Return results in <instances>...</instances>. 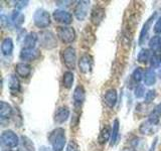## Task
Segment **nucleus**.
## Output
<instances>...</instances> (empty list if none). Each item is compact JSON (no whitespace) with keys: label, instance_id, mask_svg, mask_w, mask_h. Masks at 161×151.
Returning a JSON list of instances; mask_svg holds the SVG:
<instances>
[{"label":"nucleus","instance_id":"nucleus-7","mask_svg":"<svg viewBox=\"0 0 161 151\" xmlns=\"http://www.w3.org/2000/svg\"><path fill=\"white\" fill-rule=\"evenodd\" d=\"M156 16H157V13L154 12L151 16L146 20L142 29H141L140 31V35H139V40L138 42L140 45H143L145 44V42H147L148 39V36H149V31H150V28H151V25H152V22L155 20Z\"/></svg>","mask_w":161,"mask_h":151},{"label":"nucleus","instance_id":"nucleus-2","mask_svg":"<svg viewBox=\"0 0 161 151\" xmlns=\"http://www.w3.org/2000/svg\"><path fill=\"white\" fill-rule=\"evenodd\" d=\"M33 22L35 26L38 28H47L50 25V14L42 8H39L35 10L33 14Z\"/></svg>","mask_w":161,"mask_h":151},{"label":"nucleus","instance_id":"nucleus-33","mask_svg":"<svg viewBox=\"0 0 161 151\" xmlns=\"http://www.w3.org/2000/svg\"><path fill=\"white\" fill-rule=\"evenodd\" d=\"M132 79L135 83H139L141 80L144 79V73L141 68H136L133 70V74H132Z\"/></svg>","mask_w":161,"mask_h":151},{"label":"nucleus","instance_id":"nucleus-5","mask_svg":"<svg viewBox=\"0 0 161 151\" xmlns=\"http://www.w3.org/2000/svg\"><path fill=\"white\" fill-rule=\"evenodd\" d=\"M62 59L64 65L69 70H74L77 63V53L73 47H68L62 52Z\"/></svg>","mask_w":161,"mask_h":151},{"label":"nucleus","instance_id":"nucleus-6","mask_svg":"<svg viewBox=\"0 0 161 151\" xmlns=\"http://www.w3.org/2000/svg\"><path fill=\"white\" fill-rule=\"evenodd\" d=\"M58 36L64 43H72L75 39V31L73 27L59 26L58 27Z\"/></svg>","mask_w":161,"mask_h":151},{"label":"nucleus","instance_id":"nucleus-32","mask_svg":"<svg viewBox=\"0 0 161 151\" xmlns=\"http://www.w3.org/2000/svg\"><path fill=\"white\" fill-rule=\"evenodd\" d=\"M149 48L152 50H157L160 49L161 47V37L158 35H155V36L151 37L149 40Z\"/></svg>","mask_w":161,"mask_h":151},{"label":"nucleus","instance_id":"nucleus-12","mask_svg":"<svg viewBox=\"0 0 161 151\" xmlns=\"http://www.w3.org/2000/svg\"><path fill=\"white\" fill-rule=\"evenodd\" d=\"M93 64V59L90 54L85 53L79 59V70L80 73L83 74H88L91 69H92Z\"/></svg>","mask_w":161,"mask_h":151},{"label":"nucleus","instance_id":"nucleus-26","mask_svg":"<svg viewBox=\"0 0 161 151\" xmlns=\"http://www.w3.org/2000/svg\"><path fill=\"white\" fill-rule=\"evenodd\" d=\"M111 132H112V129H110L109 126H105V127L101 130V132H100L99 138H98L99 143L100 144L107 143L108 141L111 139Z\"/></svg>","mask_w":161,"mask_h":151},{"label":"nucleus","instance_id":"nucleus-21","mask_svg":"<svg viewBox=\"0 0 161 151\" xmlns=\"http://www.w3.org/2000/svg\"><path fill=\"white\" fill-rule=\"evenodd\" d=\"M160 119H161V103L156 105L153 111L148 116V121L154 125H159Z\"/></svg>","mask_w":161,"mask_h":151},{"label":"nucleus","instance_id":"nucleus-29","mask_svg":"<svg viewBox=\"0 0 161 151\" xmlns=\"http://www.w3.org/2000/svg\"><path fill=\"white\" fill-rule=\"evenodd\" d=\"M11 22L15 26H21L22 23L24 22V15L19 11V10H14L12 12L11 16Z\"/></svg>","mask_w":161,"mask_h":151},{"label":"nucleus","instance_id":"nucleus-38","mask_svg":"<svg viewBox=\"0 0 161 151\" xmlns=\"http://www.w3.org/2000/svg\"><path fill=\"white\" fill-rule=\"evenodd\" d=\"M8 17L5 16L4 14H1V16H0V21H1V25L3 27H8L10 25V22L8 21Z\"/></svg>","mask_w":161,"mask_h":151},{"label":"nucleus","instance_id":"nucleus-40","mask_svg":"<svg viewBox=\"0 0 161 151\" xmlns=\"http://www.w3.org/2000/svg\"><path fill=\"white\" fill-rule=\"evenodd\" d=\"M121 151H134L132 148H123Z\"/></svg>","mask_w":161,"mask_h":151},{"label":"nucleus","instance_id":"nucleus-11","mask_svg":"<svg viewBox=\"0 0 161 151\" xmlns=\"http://www.w3.org/2000/svg\"><path fill=\"white\" fill-rule=\"evenodd\" d=\"M91 22L94 25L98 26V25L103 21L105 18V9L100 6V5H96L91 11Z\"/></svg>","mask_w":161,"mask_h":151},{"label":"nucleus","instance_id":"nucleus-9","mask_svg":"<svg viewBox=\"0 0 161 151\" xmlns=\"http://www.w3.org/2000/svg\"><path fill=\"white\" fill-rule=\"evenodd\" d=\"M53 17L55 21L63 23L64 25H69L73 21V15L64 9H57L53 13Z\"/></svg>","mask_w":161,"mask_h":151},{"label":"nucleus","instance_id":"nucleus-15","mask_svg":"<svg viewBox=\"0 0 161 151\" xmlns=\"http://www.w3.org/2000/svg\"><path fill=\"white\" fill-rule=\"evenodd\" d=\"M158 128H159V125H154L152 123H150L147 120L140 125L139 132L143 135H152L158 130Z\"/></svg>","mask_w":161,"mask_h":151},{"label":"nucleus","instance_id":"nucleus-36","mask_svg":"<svg viewBox=\"0 0 161 151\" xmlns=\"http://www.w3.org/2000/svg\"><path fill=\"white\" fill-rule=\"evenodd\" d=\"M79 147H78V144L75 142L74 140H70L68 146H67V149H65V151H78Z\"/></svg>","mask_w":161,"mask_h":151},{"label":"nucleus","instance_id":"nucleus-3","mask_svg":"<svg viewBox=\"0 0 161 151\" xmlns=\"http://www.w3.org/2000/svg\"><path fill=\"white\" fill-rule=\"evenodd\" d=\"M38 40L40 45L45 49H53L57 47L58 39L57 36L52 31H42L38 34Z\"/></svg>","mask_w":161,"mask_h":151},{"label":"nucleus","instance_id":"nucleus-17","mask_svg":"<svg viewBox=\"0 0 161 151\" xmlns=\"http://www.w3.org/2000/svg\"><path fill=\"white\" fill-rule=\"evenodd\" d=\"M15 73L21 78H28L31 74V67L25 63H19L15 65Z\"/></svg>","mask_w":161,"mask_h":151},{"label":"nucleus","instance_id":"nucleus-30","mask_svg":"<svg viewBox=\"0 0 161 151\" xmlns=\"http://www.w3.org/2000/svg\"><path fill=\"white\" fill-rule=\"evenodd\" d=\"M75 76L74 73L70 72V70H68L64 74V77H63V84H64V87L67 88V89H70L73 86L74 83V80H75Z\"/></svg>","mask_w":161,"mask_h":151},{"label":"nucleus","instance_id":"nucleus-10","mask_svg":"<svg viewBox=\"0 0 161 151\" xmlns=\"http://www.w3.org/2000/svg\"><path fill=\"white\" fill-rule=\"evenodd\" d=\"M40 57V52L37 48H23L21 49L19 54V58L21 60L24 62H32V60L37 59Z\"/></svg>","mask_w":161,"mask_h":151},{"label":"nucleus","instance_id":"nucleus-18","mask_svg":"<svg viewBox=\"0 0 161 151\" xmlns=\"http://www.w3.org/2000/svg\"><path fill=\"white\" fill-rule=\"evenodd\" d=\"M82 40H83L84 47H86V48H89V47H91V45L94 43V42H95V35H94L92 29H91L90 26H87V27L85 28L84 31H83Z\"/></svg>","mask_w":161,"mask_h":151},{"label":"nucleus","instance_id":"nucleus-16","mask_svg":"<svg viewBox=\"0 0 161 151\" xmlns=\"http://www.w3.org/2000/svg\"><path fill=\"white\" fill-rule=\"evenodd\" d=\"M73 99L75 106H80L84 103V101L86 99V91L83 86L80 85L78 87H75L73 94Z\"/></svg>","mask_w":161,"mask_h":151},{"label":"nucleus","instance_id":"nucleus-19","mask_svg":"<svg viewBox=\"0 0 161 151\" xmlns=\"http://www.w3.org/2000/svg\"><path fill=\"white\" fill-rule=\"evenodd\" d=\"M12 107L8 103L1 101L0 102V118L2 121L7 120L12 115Z\"/></svg>","mask_w":161,"mask_h":151},{"label":"nucleus","instance_id":"nucleus-4","mask_svg":"<svg viewBox=\"0 0 161 151\" xmlns=\"http://www.w3.org/2000/svg\"><path fill=\"white\" fill-rule=\"evenodd\" d=\"M0 141L1 144L4 147L7 148H14L17 147L20 143V139L16 133H14L12 130H5L2 132L1 137H0Z\"/></svg>","mask_w":161,"mask_h":151},{"label":"nucleus","instance_id":"nucleus-14","mask_svg":"<svg viewBox=\"0 0 161 151\" xmlns=\"http://www.w3.org/2000/svg\"><path fill=\"white\" fill-rule=\"evenodd\" d=\"M69 117V109L68 107H60L57 110L54 114V122L58 124H63L67 121Z\"/></svg>","mask_w":161,"mask_h":151},{"label":"nucleus","instance_id":"nucleus-27","mask_svg":"<svg viewBox=\"0 0 161 151\" xmlns=\"http://www.w3.org/2000/svg\"><path fill=\"white\" fill-rule=\"evenodd\" d=\"M8 88L11 92H19L20 91V82L15 75H11L8 80Z\"/></svg>","mask_w":161,"mask_h":151},{"label":"nucleus","instance_id":"nucleus-25","mask_svg":"<svg viewBox=\"0 0 161 151\" xmlns=\"http://www.w3.org/2000/svg\"><path fill=\"white\" fill-rule=\"evenodd\" d=\"M119 129H120V124L119 120L115 119L113 122V127H112V132H111V139H110V145L114 146L117 143V140L119 137Z\"/></svg>","mask_w":161,"mask_h":151},{"label":"nucleus","instance_id":"nucleus-39","mask_svg":"<svg viewBox=\"0 0 161 151\" xmlns=\"http://www.w3.org/2000/svg\"><path fill=\"white\" fill-rule=\"evenodd\" d=\"M28 5V1H16L15 2V7L17 8V10L23 9L24 7H26Z\"/></svg>","mask_w":161,"mask_h":151},{"label":"nucleus","instance_id":"nucleus-35","mask_svg":"<svg viewBox=\"0 0 161 151\" xmlns=\"http://www.w3.org/2000/svg\"><path fill=\"white\" fill-rule=\"evenodd\" d=\"M134 95H135V97L137 98V99H141L142 97H144V95H145V88H144V86L138 85L137 87L135 88Z\"/></svg>","mask_w":161,"mask_h":151},{"label":"nucleus","instance_id":"nucleus-41","mask_svg":"<svg viewBox=\"0 0 161 151\" xmlns=\"http://www.w3.org/2000/svg\"><path fill=\"white\" fill-rule=\"evenodd\" d=\"M158 74H159V75H160V76H161V69H160V70H159V72H158Z\"/></svg>","mask_w":161,"mask_h":151},{"label":"nucleus","instance_id":"nucleus-23","mask_svg":"<svg viewBox=\"0 0 161 151\" xmlns=\"http://www.w3.org/2000/svg\"><path fill=\"white\" fill-rule=\"evenodd\" d=\"M157 80V75H156L155 70L153 69H148L144 74V85L145 86H153L156 83Z\"/></svg>","mask_w":161,"mask_h":151},{"label":"nucleus","instance_id":"nucleus-8","mask_svg":"<svg viewBox=\"0 0 161 151\" xmlns=\"http://www.w3.org/2000/svg\"><path fill=\"white\" fill-rule=\"evenodd\" d=\"M89 6H90V1H79L77 5L75 6V10H74V14L75 18L80 20V21H83L88 15Z\"/></svg>","mask_w":161,"mask_h":151},{"label":"nucleus","instance_id":"nucleus-34","mask_svg":"<svg viewBox=\"0 0 161 151\" xmlns=\"http://www.w3.org/2000/svg\"><path fill=\"white\" fill-rule=\"evenodd\" d=\"M156 98V91L155 90H150L148 91L145 95V103L150 104L151 102H153Z\"/></svg>","mask_w":161,"mask_h":151},{"label":"nucleus","instance_id":"nucleus-28","mask_svg":"<svg viewBox=\"0 0 161 151\" xmlns=\"http://www.w3.org/2000/svg\"><path fill=\"white\" fill-rule=\"evenodd\" d=\"M151 57H152V54H151L150 49L143 48L139 52L138 57H137V60L140 64H146L148 60L151 59Z\"/></svg>","mask_w":161,"mask_h":151},{"label":"nucleus","instance_id":"nucleus-1","mask_svg":"<svg viewBox=\"0 0 161 151\" xmlns=\"http://www.w3.org/2000/svg\"><path fill=\"white\" fill-rule=\"evenodd\" d=\"M64 133H65L64 129H63V128H57L49 133L48 140H49V142L52 143L53 151H63L64 150L65 142H67Z\"/></svg>","mask_w":161,"mask_h":151},{"label":"nucleus","instance_id":"nucleus-22","mask_svg":"<svg viewBox=\"0 0 161 151\" xmlns=\"http://www.w3.org/2000/svg\"><path fill=\"white\" fill-rule=\"evenodd\" d=\"M37 42H38V34L35 32H29L28 34H26V36H25L23 40L24 48H33Z\"/></svg>","mask_w":161,"mask_h":151},{"label":"nucleus","instance_id":"nucleus-37","mask_svg":"<svg viewBox=\"0 0 161 151\" xmlns=\"http://www.w3.org/2000/svg\"><path fill=\"white\" fill-rule=\"evenodd\" d=\"M153 31L156 34H161V16L157 20H156L155 25H154V27H153Z\"/></svg>","mask_w":161,"mask_h":151},{"label":"nucleus","instance_id":"nucleus-24","mask_svg":"<svg viewBox=\"0 0 161 151\" xmlns=\"http://www.w3.org/2000/svg\"><path fill=\"white\" fill-rule=\"evenodd\" d=\"M13 40L10 37H6L1 42V53L4 55H10L13 52Z\"/></svg>","mask_w":161,"mask_h":151},{"label":"nucleus","instance_id":"nucleus-31","mask_svg":"<svg viewBox=\"0 0 161 151\" xmlns=\"http://www.w3.org/2000/svg\"><path fill=\"white\" fill-rule=\"evenodd\" d=\"M131 146L134 151H144V148L146 146V143L144 142L143 139L139 137H135L131 140Z\"/></svg>","mask_w":161,"mask_h":151},{"label":"nucleus","instance_id":"nucleus-20","mask_svg":"<svg viewBox=\"0 0 161 151\" xmlns=\"http://www.w3.org/2000/svg\"><path fill=\"white\" fill-rule=\"evenodd\" d=\"M18 151H34V145L32 141L26 136H21L20 143L18 145Z\"/></svg>","mask_w":161,"mask_h":151},{"label":"nucleus","instance_id":"nucleus-13","mask_svg":"<svg viewBox=\"0 0 161 151\" xmlns=\"http://www.w3.org/2000/svg\"><path fill=\"white\" fill-rule=\"evenodd\" d=\"M118 94L115 89H110L104 95V103L109 108H114L117 104Z\"/></svg>","mask_w":161,"mask_h":151}]
</instances>
